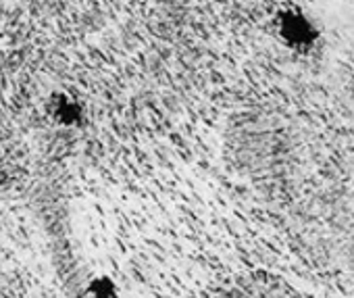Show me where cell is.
<instances>
[{
	"label": "cell",
	"mask_w": 354,
	"mask_h": 298,
	"mask_svg": "<svg viewBox=\"0 0 354 298\" xmlns=\"http://www.w3.org/2000/svg\"><path fill=\"white\" fill-rule=\"evenodd\" d=\"M90 298H119V292L115 288V283L109 277H96L90 281L88 288Z\"/></svg>",
	"instance_id": "obj_2"
},
{
	"label": "cell",
	"mask_w": 354,
	"mask_h": 298,
	"mask_svg": "<svg viewBox=\"0 0 354 298\" xmlns=\"http://www.w3.org/2000/svg\"><path fill=\"white\" fill-rule=\"evenodd\" d=\"M277 36L294 50H313L319 42V28L315 21L298 7L281 9L275 17Z\"/></svg>",
	"instance_id": "obj_1"
}]
</instances>
